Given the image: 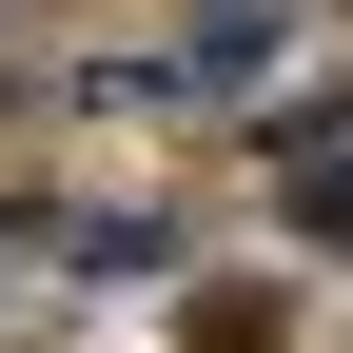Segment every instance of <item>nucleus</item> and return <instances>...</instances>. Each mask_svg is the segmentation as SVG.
<instances>
[{"mask_svg":"<svg viewBox=\"0 0 353 353\" xmlns=\"http://www.w3.org/2000/svg\"><path fill=\"white\" fill-rule=\"evenodd\" d=\"M275 196H294V236H353V138H334V118L294 138V176H275Z\"/></svg>","mask_w":353,"mask_h":353,"instance_id":"f257e3e1","label":"nucleus"}]
</instances>
